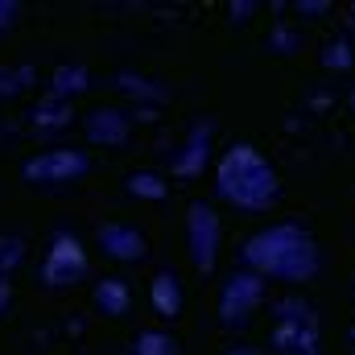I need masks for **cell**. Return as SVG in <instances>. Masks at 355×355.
Masks as SVG:
<instances>
[{
	"mask_svg": "<svg viewBox=\"0 0 355 355\" xmlns=\"http://www.w3.org/2000/svg\"><path fill=\"white\" fill-rule=\"evenodd\" d=\"M240 261L257 277H272V281H285V285H306V281L318 277L322 252H318L314 236L302 223H268L265 232H257L240 248Z\"/></svg>",
	"mask_w": 355,
	"mask_h": 355,
	"instance_id": "6da1fadb",
	"label": "cell"
},
{
	"mask_svg": "<svg viewBox=\"0 0 355 355\" xmlns=\"http://www.w3.org/2000/svg\"><path fill=\"white\" fill-rule=\"evenodd\" d=\"M215 190L223 202L240 211H268L281 194V182H277V170L248 141H236L215 166Z\"/></svg>",
	"mask_w": 355,
	"mask_h": 355,
	"instance_id": "7a4b0ae2",
	"label": "cell"
},
{
	"mask_svg": "<svg viewBox=\"0 0 355 355\" xmlns=\"http://www.w3.org/2000/svg\"><path fill=\"white\" fill-rule=\"evenodd\" d=\"M272 347L277 355H318V318L302 302H281L277 306V327H272Z\"/></svg>",
	"mask_w": 355,
	"mask_h": 355,
	"instance_id": "3957f363",
	"label": "cell"
},
{
	"mask_svg": "<svg viewBox=\"0 0 355 355\" xmlns=\"http://www.w3.org/2000/svg\"><path fill=\"white\" fill-rule=\"evenodd\" d=\"M261 302H265V277H257L252 268H232L223 289H219L223 327H248V318L257 314Z\"/></svg>",
	"mask_w": 355,
	"mask_h": 355,
	"instance_id": "277c9868",
	"label": "cell"
},
{
	"mask_svg": "<svg viewBox=\"0 0 355 355\" xmlns=\"http://www.w3.org/2000/svg\"><path fill=\"white\" fill-rule=\"evenodd\" d=\"M83 277H87V248L79 244V236L58 232V236L50 240L46 261H42V285L67 289V285H79Z\"/></svg>",
	"mask_w": 355,
	"mask_h": 355,
	"instance_id": "5b68a950",
	"label": "cell"
},
{
	"mask_svg": "<svg viewBox=\"0 0 355 355\" xmlns=\"http://www.w3.org/2000/svg\"><path fill=\"white\" fill-rule=\"evenodd\" d=\"M91 170L83 149H46L37 157L25 162V182H42V186H62V182H79Z\"/></svg>",
	"mask_w": 355,
	"mask_h": 355,
	"instance_id": "8992f818",
	"label": "cell"
},
{
	"mask_svg": "<svg viewBox=\"0 0 355 355\" xmlns=\"http://www.w3.org/2000/svg\"><path fill=\"white\" fill-rule=\"evenodd\" d=\"M186 248H190V265L198 272H211L219 257V215L211 202H194L190 219H186Z\"/></svg>",
	"mask_w": 355,
	"mask_h": 355,
	"instance_id": "52a82bcc",
	"label": "cell"
},
{
	"mask_svg": "<svg viewBox=\"0 0 355 355\" xmlns=\"http://www.w3.org/2000/svg\"><path fill=\"white\" fill-rule=\"evenodd\" d=\"M99 248H103V257H112V261H145V236L137 232V227H128V223H99Z\"/></svg>",
	"mask_w": 355,
	"mask_h": 355,
	"instance_id": "ba28073f",
	"label": "cell"
},
{
	"mask_svg": "<svg viewBox=\"0 0 355 355\" xmlns=\"http://www.w3.org/2000/svg\"><path fill=\"white\" fill-rule=\"evenodd\" d=\"M207 162H211V124L202 120V124L190 128V137H186V145L174 153L170 170H174L178 178H198L207 170Z\"/></svg>",
	"mask_w": 355,
	"mask_h": 355,
	"instance_id": "9c48e42d",
	"label": "cell"
},
{
	"mask_svg": "<svg viewBox=\"0 0 355 355\" xmlns=\"http://www.w3.org/2000/svg\"><path fill=\"white\" fill-rule=\"evenodd\" d=\"M87 141H95V145H124L128 141V116L120 107H95L87 116Z\"/></svg>",
	"mask_w": 355,
	"mask_h": 355,
	"instance_id": "30bf717a",
	"label": "cell"
},
{
	"mask_svg": "<svg viewBox=\"0 0 355 355\" xmlns=\"http://www.w3.org/2000/svg\"><path fill=\"white\" fill-rule=\"evenodd\" d=\"M149 302H153V310L162 314V318H178L182 314V281H178V272H157L153 281H149Z\"/></svg>",
	"mask_w": 355,
	"mask_h": 355,
	"instance_id": "8fae6325",
	"label": "cell"
},
{
	"mask_svg": "<svg viewBox=\"0 0 355 355\" xmlns=\"http://www.w3.org/2000/svg\"><path fill=\"white\" fill-rule=\"evenodd\" d=\"M71 120H75V107H71V99H58V95L37 99V107L29 112V124H33L37 132H58V128H67Z\"/></svg>",
	"mask_w": 355,
	"mask_h": 355,
	"instance_id": "7c38bea8",
	"label": "cell"
},
{
	"mask_svg": "<svg viewBox=\"0 0 355 355\" xmlns=\"http://www.w3.org/2000/svg\"><path fill=\"white\" fill-rule=\"evenodd\" d=\"M95 306H99L107 318H124L128 306H132V289H128V281H124V277H103V281L95 285Z\"/></svg>",
	"mask_w": 355,
	"mask_h": 355,
	"instance_id": "4fadbf2b",
	"label": "cell"
},
{
	"mask_svg": "<svg viewBox=\"0 0 355 355\" xmlns=\"http://www.w3.org/2000/svg\"><path fill=\"white\" fill-rule=\"evenodd\" d=\"M91 87V75L87 67H58L54 71V79H50V95H58V99H71V95H79V91Z\"/></svg>",
	"mask_w": 355,
	"mask_h": 355,
	"instance_id": "5bb4252c",
	"label": "cell"
},
{
	"mask_svg": "<svg viewBox=\"0 0 355 355\" xmlns=\"http://www.w3.org/2000/svg\"><path fill=\"white\" fill-rule=\"evenodd\" d=\"M132 355H178V339L166 331H141L132 339Z\"/></svg>",
	"mask_w": 355,
	"mask_h": 355,
	"instance_id": "9a60e30c",
	"label": "cell"
},
{
	"mask_svg": "<svg viewBox=\"0 0 355 355\" xmlns=\"http://www.w3.org/2000/svg\"><path fill=\"white\" fill-rule=\"evenodd\" d=\"M128 194L132 198H149V202H162L170 194V182L157 174H128Z\"/></svg>",
	"mask_w": 355,
	"mask_h": 355,
	"instance_id": "2e32d148",
	"label": "cell"
},
{
	"mask_svg": "<svg viewBox=\"0 0 355 355\" xmlns=\"http://www.w3.org/2000/svg\"><path fill=\"white\" fill-rule=\"evenodd\" d=\"M25 261V240L21 236H0V277H12Z\"/></svg>",
	"mask_w": 355,
	"mask_h": 355,
	"instance_id": "e0dca14e",
	"label": "cell"
},
{
	"mask_svg": "<svg viewBox=\"0 0 355 355\" xmlns=\"http://www.w3.org/2000/svg\"><path fill=\"white\" fill-rule=\"evenodd\" d=\"M33 79H37L33 67H8V71H0V95H17V91L29 87Z\"/></svg>",
	"mask_w": 355,
	"mask_h": 355,
	"instance_id": "ac0fdd59",
	"label": "cell"
},
{
	"mask_svg": "<svg viewBox=\"0 0 355 355\" xmlns=\"http://www.w3.org/2000/svg\"><path fill=\"white\" fill-rule=\"evenodd\" d=\"M322 62H327L331 71H347V67L355 62V54H352V46H347V42H327Z\"/></svg>",
	"mask_w": 355,
	"mask_h": 355,
	"instance_id": "d6986e66",
	"label": "cell"
},
{
	"mask_svg": "<svg viewBox=\"0 0 355 355\" xmlns=\"http://www.w3.org/2000/svg\"><path fill=\"white\" fill-rule=\"evenodd\" d=\"M120 87L132 91V95H153V99H162V95H166L162 87H149V79H132V75H120Z\"/></svg>",
	"mask_w": 355,
	"mask_h": 355,
	"instance_id": "ffe728a7",
	"label": "cell"
},
{
	"mask_svg": "<svg viewBox=\"0 0 355 355\" xmlns=\"http://www.w3.org/2000/svg\"><path fill=\"white\" fill-rule=\"evenodd\" d=\"M268 46H272L277 54H293V46H297V33H293V29H277V33L268 37Z\"/></svg>",
	"mask_w": 355,
	"mask_h": 355,
	"instance_id": "44dd1931",
	"label": "cell"
},
{
	"mask_svg": "<svg viewBox=\"0 0 355 355\" xmlns=\"http://www.w3.org/2000/svg\"><path fill=\"white\" fill-rule=\"evenodd\" d=\"M17 12H21V4H17V0H0V33L17 21Z\"/></svg>",
	"mask_w": 355,
	"mask_h": 355,
	"instance_id": "7402d4cb",
	"label": "cell"
},
{
	"mask_svg": "<svg viewBox=\"0 0 355 355\" xmlns=\"http://www.w3.org/2000/svg\"><path fill=\"white\" fill-rule=\"evenodd\" d=\"M8 302H12V281H8V277H0V314L8 310Z\"/></svg>",
	"mask_w": 355,
	"mask_h": 355,
	"instance_id": "603a6c76",
	"label": "cell"
},
{
	"mask_svg": "<svg viewBox=\"0 0 355 355\" xmlns=\"http://www.w3.org/2000/svg\"><path fill=\"white\" fill-rule=\"evenodd\" d=\"M227 355H248V352H240V347H236V352H227Z\"/></svg>",
	"mask_w": 355,
	"mask_h": 355,
	"instance_id": "cb8c5ba5",
	"label": "cell"
},
{
	"mask_svg": "<svg viewBox=\"0 0 355 355\" xmlns=\"http://www.w3.org/2000/svg\"><path fill=\"white\" fill-rule=\"evenodd\" d=\"M352 12H355V8H352ZM352 25H355V17H352Z\"/></svg>",
	"mask_w": 355,
	"mask_h": 355,
	"instance_id": "d4e9b609",
	"label": "cell"
}]
</instances>
